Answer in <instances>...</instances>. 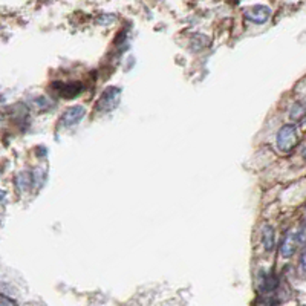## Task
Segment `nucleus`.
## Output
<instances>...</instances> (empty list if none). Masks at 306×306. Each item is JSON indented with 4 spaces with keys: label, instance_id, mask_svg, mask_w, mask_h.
<instances>
[{
    "label": "nucleus",
    "instance_id": "12",
    "mask_svg": "<svg viewBox=\"0 0 306 306\" xmlns=\"http://www.w3.org/2000/svg\"><path fill=\"white\" fill-rule=\"evenodd\" d=\"M0 306H17V303L12 298H9L5 294H2L0 295Z\"/></svg>",
    "mask_w": 306,
    "mask_h": 306
},
{
    "label": "nucleus",
    "instance_id": "9",
    "mask_svg": "<svg viewBox=\"0 0 306 306\" xmlns=\"http://www.w3.org/2000/svg\"><path fill=\"white\" fill-rule=\"evenodd\" d=\"M304 113H306V104H304L303 101H297V103L292 106L289 116H291V119H300Z\"/></svg>",
    "mask_w": 306,
    "mask_h": 306
},
{
    "label": "nucleus",
    "instance_id": "2",
    "mask_svg": "<svg viewBox=\"0 0 306 306\" xmlns=\"http://www.w3.org/2000/svg\"><path fill=\"white\" fill-rule=\"evenodd\" d=\"M119 96H121V89L118 87H109L103 92L99 101L96 103V109L99 112H109L113 110L118 103H119Z\"/></svg>",
    "mask_w": 306,
    "mask_h": 306
},
{
    "label": "nucleus",
    "instance_id": "6",
    "mask_svg": "<svg viewBox=\"0 0 306 306\" xmlns=\"http://www.w3.org/2000/svg\"><path fill=\"white\" fill-rule=\"evenodd\" d=\"M297 243H298L297 242V236L292 234V233H288L285 236V239L282 240V243H280V254H282V257L289 259L295 252Z\"/></svg>",
    "mask_w": 306,
    "mask_h": 306
},
{
    "label": "nucleus",
    "instance_id": "11",
    "mask_svg": "<svg viewBox=\"0 0 306 306\" xmlns=\"http://www.w3.org/2000/svg\"><path fill=\"white\" fill-rule=\"evenodd\" d=\"M295 236H297V242L298 243H306V223L301 225L300 231H297Z\"/></svg>",
    "mask_w": 306,
    "mask_h": 306
},
{
    "label": "nucleus",
    "instance_id": "13",
    "mask_svg": "<svg viewBox=\"0 0 306 306\" xmlns=\"http://www.w3.org/2000/svg\"><path fill=\"white\" fill-rule=\"evenodd\" d=\"M300 266H301V269L306 272V251L301 254V257H300Z\"/></svg>",
    "mask_w": 306,
    "mask_h": 306
},
{
    "label": "nucleus",
    "instance_id": "1",
    "mask_svg": "<svg viewBox=\"0 0 306 306\" xmlns=\"http://www.w3.org/2000/svg\"><path fill=\"white\" fill-rule=\"evenodd\" d=\"M297 144V129L292 124L283 125L277 133V145L283 151H289Z\"/></svg>",
    "mask_w": 306,
    "mask_h": 306
},
{
    "label": "nucleus",
    "instance_id": "4",
    "mask_svg": "<svg viewBox=\"0 0 306 306\" xmlns=\"http://www.w3.org/2000/svg\"><path fill=\"white\" fill-rule=\"evenodd\" d=\"M83 116H84V107L83 106H73V107H69L63 113V116L60 119V124L63 127H72V125L78 124Z\"/></svg>",
    "mask_w": 306,
    "mask_h": 306
},
{
    "label": "nucleus",
    "instance_id": "10",
    "mask_svg": "<svg viewBox=\"0 0 306 306\" xmlns=\"http://www.w3.org/2000/svg\"><path fill=\"white\" fill-rule=\"evenodd\" d=\"M34 103H35L40 109H47V107L54 106V103L49 101V98H46V96H40V98L34 99Z\"/></svg>",
    "mask_w": 306,
    "mask_h": 306
},
{
    "label": "nucleus",
    "instance_id": "8",
    "mask_svg": "<svg viewBox=\"0 0 306 306\" xmlns=\"http://www.w3.org/2000/svg\"><path fill=\"white\" fill-rule=\"evenodd\" d=\"M31 184H32V176H31L29 171H21V173L17 174V177H15V187H17V190L20 193L26 191L31 187Z\"/></svg>",
    "mask_w": 306,
    "mask_h": 306
},
{
    "label": "nucleus",
    "instance_id": "14",
    "mask_svg": "<svg viewBox=\"0 0 306 306\" xmlns=\"http://www.w3.org/2000/svg\"><path fill=\"white\" fill-rule=\"evenodd\" d=\"M303 158H304V159H306V148H304V150H303Z\"/></svg>",
    "mask_w": 306,
    "mask_h": 306
},
{
    "label": "nucleus",
    "instance_id": "7",
    "mask_svg": "<svg viewBox=\"0 0 306 306\" xmlns=\"http://www.w3.org/2000/svg\"><path fill=\"white\" fill-rule=\"evenodd\" d=\"M262 242H263V248H265L266 251H272L274 242H275V234H274L272 226H269V225H265V226H263V231H262Z\"/></svg>",
    "mask_w": 306,
    "mask_h": 306
},
{
    "label": "nucleus",
    "instance_id": "3",
    "mask_svg": "<svg viewBox=\"0 0 306 306\" xmlns=\"http://www.w3.org/2000/svg\"><path fill=\"white\" fill-rule=\"evenodd\" d=\"M269 17H271V9L263 5H256L245 11V18L252 23H257V24L266 23Z\"/></svg>",
    "mask_w": 306,
    "mask_h": 306
},
{
    "label": "nucleus",
    "instance_id": "5",
    "mask_svg": "<svg viewBox=\"0 0 306 306\" xmlns=\"http://www.w3.org/2000/svg\"><path fill=\"white\" fill-rule=\"evenodd\" d=\"M52 87L63 98H75L83 90L81 83H54Z\"/></svg>",
    "mask_w": 306,
    "mask_h": 306
}]
</instances>
